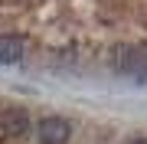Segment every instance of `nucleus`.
<instances>
[{
  "instance_id": "f257e3e1",
  "label": "nucleus",
  "mask_w": 147,
  "mask_h": 144,
  "mask_svg": "<svg viewBox=\"0 0 147 144\" xmlns=\"http://www.w3.org/2000/svg\"><path fill=\"white\" fill-rule=\"evenodd\" d=\"M36 138H39V144H69V138H72V124H69L65 118H59V115H49V118L39 121Z\"/></svg>"
},
{
  "instance_id": "f03ea898",
  "label": "nucleus",
  "mask_w": 147,
  "mask_h": 144,
  "mask_svg": "<svg viewBox=\"0 0 147 144\" xmlns=\"http://www.w3.org/2000/svg\"><path fill=\"white\" fill-rule=\"evenodd\" d=\"M0 134L3 138H26L30 134V115L23 108H7L0 115Z\"/></svg>"
},
{
  "instance_id": "7ed1b4c3",
  "label": "nucleus",
  "mask_w": 147,
  "mask_h": 144,
  "mask_svg": "<svg viewBox=\"0 0 147 144\" xmlns=\"http://www.w3.org/2000/svg\"><path fill=\"white\" fill-rule=\"evenodd\" d=\"M20 59H23V39L13 36V33L0 36V62L10 66V62H20Z\"/></svg>"
},
{
  "instance_id": "20e7f679",
  "label": "nucleus",
  "mask_w": 147,
  "mask_h": 144,
  "mask_svg": "<svg viewBox=\"0 0 147 144\" xmlns=\"http://www.w3.org/2000/svg\"><path fill=\"white\" fill-rule=\"evenodd\" d=\"M127 144H147V138H134V141H127Z\"/></svg>"
}]
</instances>
